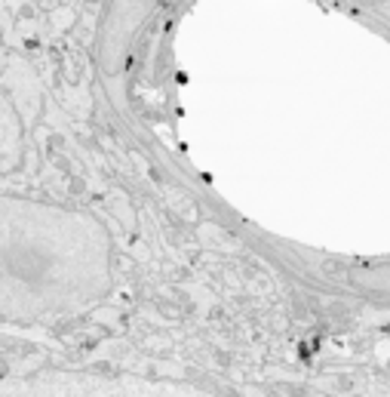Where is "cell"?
<instances>
[{"mask_svg": "<svg viewBox=\"0 0 390 397\" xmlns=\"http://www.w3.org/2000/svg\"><path fill=\"white\" fill-rule=\"evenodd\" d=\"M111 280L114 244L92 213L0 194V321L80 314L108 296Z\"/></svg>", "mask_w": 390, "mask_h": 397, "instance_id": "cell-1", "label": "cell"}, {"mask_svg": "<svg viewBox=\"0 0 390 397\" xmlns=\"http://www.w3.org/2000/svg\"><path fill=\"white\" fill-rule=\"evenodd\" d=\"M0 397H221L197 385L123 373H37L0 382Z\"/></svg>", "mask_w": 390, "mask_h": 397, "instance_id": "cell-2", "label": "cell"}, {"mask_svg": "<svg viewBox=\"0 0 390 397\" xmlns=\"http://www.w3.org/2000/svg\"><path fill=\"white\" fill-rule=\"evenodd\" d=\"M25 157V126L16 105L0 90V176L22 167Z\"/></svg>", "mask_w": 390, "mask_h": 397, "instance_id": "cell-3", "label": "cell"}]
</instances>
